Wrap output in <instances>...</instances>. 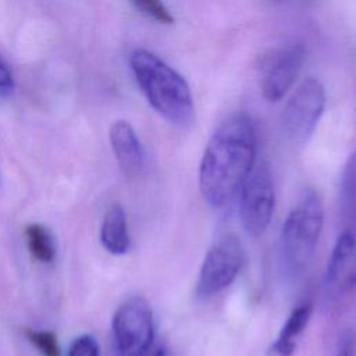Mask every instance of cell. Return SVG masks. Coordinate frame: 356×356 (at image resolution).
Instances as JSON below:
<instances>
[{"instance_id": "cell-1", "label": "cell", "mask_w": 356, "mask_h": 356, "mask_svg": "<svg viewBox=\"0 0 356 356\" xmlns=\"http://www.w3.org/2000/svg\"><path fill=\"white\" fill-rule=\"evenodd\" d=\"M257 131L245 114L222 121L209 139L199 164V189L203 200L222 210L239 193L256 165Z\"/></svg>"}, {"instance_id": "cell-2", "label": "cell", "mask_w": 356, "mask_h": 356, "mask_svg": "<svg viewBox=\"0 0 356 356\" xmlns=\"http://www.w3.org/2000/svg\"><path fill=\"white\" fill-rule=\"evenodd\" d=\"M129 65L139 89L160 117L179 128L193 122L192 92L179 72L146 49L135 50L129 57Z\"/></svg>"}, {"instance_id": "cell-3", "label": "cell", "mask_w": 356, "mask_h": 356, "mask_svg": "<svg viewBox=\"0 0 356 356\" xmlns=\"http://www.w3.org/2000/svg\"><path fill=\"white\" fill-rule=\"evenodd\" d=\"M324 224L321 196L305 189L288 213L280 235V260L285 273L298 277L310 266Z\"/></svg>"}, {"instance_id": "cell-4", "label": "cell", "mask_w": 356, "mask_h": 356, "mask_svg": "<svg viewBox=\"0 0 356 356\" xmlns=\"http://www.w3.org/2000/svg\"><path fill=\"white\" fill-rule=\"evenodd\" d=\"M245 263V249L234 234H224L213 242L202 261L196 281V296L211 298L228 288Z\"/></svg>"}, {"instance_id": "cell-5", "label": "cell", "mask_w": 356, "mask_h": 356, "mask_svg": "<svg viewBox=\"0 0 356 356\" xmlns=\"http://www.w3.org/2000/svg\"><path fill=\"white\" fill-rule=\"evenodd\" d=\"M113 338L121 356H143L154 338L153 310L142 296L122 302L113 316Z\"/></svg>"}, {"instance_id": "cell-6", "label": "cell", "mask_w": 356, "mask_h": 356, "mask_svg": "<svg viewBox=\"0 0 356 356\" xmlns=\"http://www.w3.org/2000/svg\"><path fill=\"white\" fill-rule=\"evenodd\" d=\"M275 191L266 163L256 164L239 191V218L249 236H261L273 218Z\"/></svg>"}, {"instance_id": "cell-7", "label": "cell", "mask_w": 356, "mask_h": 356, "mask_svg": "<svg viewBox=\"0 0 356 356\" xmlns=\"http://www.w3.org/2000/svg\"><path fill=\"white\" fill-rule=\"evenodd\" d=\"M325 90L316 78H306L292 93L282 108L281 125L295 143L310 139L324 113Z\"/></svg>"}, {"instance_id": "cell-8", "label": "cell", "mask_w": 356, "mask_h": 356, "mask_svg": "<svg viewBox=\"0 0 356 356\" xmlns=\"http://www.w3.org/2000/svg\"><path fill=\"white\" fill-rule=\"evenodd\" d=\"M341 225L324 277L327 288L339 296L356 288V217L341 221Z\"/></svg>"}, {"instance_id": "cell-9", "label": "cell", "mask_w": 356, "mask_h": 356, "mask_svg": "<svg viewBox=\"0 0 356 356\" xmlns=\"http://www.w3.org/2000/svg\"><path fill=\"white\" fill-rule=\"evenodd\" d=\"M305 54L306 50L302 43H291L270 60L260 83L266 100L278 102L285 96L302 70Z\"/></svg>"}, {"instance_id": "cell-10", "label": "cell", "mask_w": 356, "mask_h": 356, "mask_svg": "<svg viewBox=\"0 0 356 356\" xmlns=\"http://www.w3.org/2000/svg\"><path fill=\"white\" fill-rule=\"evenodd\" d=\"M108 136L121 170L129 175L140 172L145 164V150L134 127L125 120H117L111 124Z\"/></svg>"}, {"instance_id": "cell-11", "label": "cell", "mask_w": 356, "mask_h": 356, "mask_svg": "<svg viewBox=\"0 0 356 356\" xmlns=\"http://www.w3.org/2000/svg\"><path fill=\"white\" fill-rule=\"evenodd\" d=\"M312 313L313 303L309 300L298 305L289 313L271 346V352L275 356H293L299 343V338L307 328V324L312 318Z\"/></svg>"}, {"instance_id": "cell-12", "label": "cell", "mask_w": 356, "mask_h": 356, "mask_svg": "<svg viewBox=\"0 0 356 356\" xmlns=\"http://www.w3.org/2000/svg\"><path fill=\"white\" fill-rule=\"evenodd\" d=\"M100 242L103 248L115 256L125 254L131 246L128 221L125 210L121 204H111L102 221Z\"/></svg>"}, {"instance_id": "cell-13", "label": "cell", "mask_w": 356, "mask_h": 356, "mask_svg": "<svg viewBox=\"0 0 356 356\" xmlns=\"http://www.w3.org/2000/svg\"><path fill=\"white\" fill-rule=\"evenodd\" d=\"M356 216V150L348 157L339 182V218Z\"/></svg>"}, {"instance_id": "cell-14", "label": "cell", "mask_w": 356, "mask_h": 356, "mask_svg": "<svg viewBox=\"0 0 356 356\" xmlns=\"http://www.w3.org/2000/svg\"><path fill=\"white\" fill-rule=\"evenodd\" d=\"M26 246L32 257L40 263H50L56 256V246L50 231L42 224H29L25 228Z\"/></svg>"}, {"instance_id": "cell-15", "label": "cell", "mask_w": 356, "mask_h": 356, "mask_svg": "<svg viewBox=\"0 0 356 356\" xmlns=\"http://www.w3.org/2000/svg\"><path fill=\"white\" fill-rule=\"evenodd\" d=\"M24 334L42 356H60V346L53 331L28 328Z\"/></svg>"}, {"instance_id": "cell-16", "label": "cell", "mask_w": 356, "mask_h": 356, "mask_svg": "<svg viewBox=\"0 0 356 356\" xmlns=\"http://www.w3.org/2000/svg\"><path fill=\"white\" fill-rule=\"evenodd\" d=\"M129 1L140 13H143L145 15H147L149 18L160 24L171 25L174 22V17L167 8V6L163 3V0H129Z\"/></svg>"}, {"instance_id": "cell-17", "label": "cell", "mask_w": 356, "mask_h": 356, "mask_svg": "<svg viewBox=\"0 0 356 356\" xmlns=\"http://www.w3.org/2000/svg\"><path fill=\"white\" fill-rule=\"evenodd\" d=\"M67 356H100V348L92 335L83 334L71 342Z\"/></svg>"}, {"instance_id": "cell-18", "label": "cell", "mask_w": 356, "mask_h": 356, "mask_svg": "<svg viewBox=\"0 0 356 356\" xmlns=\"http://www.w3.org/2000/svg\"><path fill=\"white\" fill-rule=\"evenodd\" d=\"M334 356H356V331L353 328H348L339 335Z\"/></svg>"}, {"instance_id": "cell-19", "label": "cell", "mask_w": 356, "mask_h": 356, "mask_svg": "<svg viewBox=\"0 0 356 356\" xmlns=\"http://www.w3.org/2000/svg\"><path fill=\"white\" fill-rule=\"evenodd\" d=\"M13 90H14L13 74L8 65L0 57V104H3L13 95Z\"/></svg>"}, {"instance_id": "cell-20", "label": "cell", "mask_w": 356, "mask_h": 356, "mask_svg": "<svg viewBox=\"0 0 356 356\" xmlns=\"http://www.w3.org/2000/svg\"><path fill=\"white\" fill-rule=\"evenodd\" d=\"M153 356H168V353H167V350H165L164 348H160V349H157V350L154 352Z\"/></svg>"}]
</instances>
